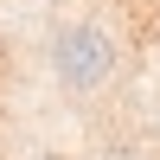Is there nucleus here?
Instances as JSON below:
<instances>
[{
	"instance_id": "nucleus-1",
	"label": "nucleus",
	"mask_w": 160,
	"mask_h": 160,
	"mask_svg": "<svg viewBox=\"0 0 160 160\" xmlns=\"http://www.w3.org/2000/svg\"><path fill=\"white\" fill-rule=\"evenodd\" d=\"M51 71H58L64 90H96L102 77L115 71V45L96 26H64V32L51 38Z\"/></svg>"
}]
</instances>
